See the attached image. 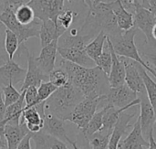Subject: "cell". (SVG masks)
Returning a JSON list of instances; mask_svg holds the SVG:
<instances>
[{
  "label": "cell",
  "instance_id": "3",
  "mask_svg": "<svg viewBox=\"0 0 156 149\" xmlns=\"http://www.w3.org/2000/svg\"><path fill=\"white\" fill-rule=\"evenodd\" d=\"M137 28L133 27L129 30L123 31L121 30L116 35L109 37L111 39L115 53L120 57H125L128 59H131L136 62H138L140 65H142L148 72H150L154 78H156V71L152 67H150L146 61L143 59V57L140 55L138 49L134 42V38L136 34Z\"/></svg>",
  "mask_w": 156,
  "mask_h": 149
},
{
  "label": "cell",
  "instance_id": "53",
  "mask_svg": "<svg viewBox=\"0 0 156 149\" xmlns=\"http://www.w3.org/2000/svg\"><path fill=\"white\" fill-rule=\"evenodd\" d=\"M2 149H6V147H5V148H2Z\"/></svg>",
  "mask_w": 156,
  "mask_h": 149
},
{
  "label": "cell",
  "instance_id": "9",
  "mask_svg": "<svg viewBox=\"0 0 156 149\" xmlns=\"http://www.w3.org/2000/svg\"><path fill=\"white\" fill-rule=\"evenodd\" d=\"M22 50L26 53L27 59V70L25 80L23 82V85L20 89V92H23L29 86L38 87L41 82H48V75L43 72V71L37 65L35 57L30 53L28 49L25 46L24 43L19 45Z\"/></svg>",
  "mask_w": 156,
  "mask_h": 149
},
{
  "label": "cell",
  "instance_id": "48",
  "mask_svg": "<svg viewBox=\"0 0 156 149\" xmlns=\"http://www.w3.org/2000/svg\"><path fill=\"white\" fill-rule=\"evenodd\" d=\"M152 36H153V38L156 40V24L154 25V27H153V30H152Z\"/></svg>",
  "mask_w": 156,
  "mask_h": 149
},
{
  "label": "cell",
  "instance_id": "20",
  "mask_svg": "<svg viewBox=\"0 0 156 149\" xmlns=\"http://www.w3.org/2000/svg\"><path fill=\"white\" fill-rule=\"evenodd\" d=\"M66 31L65 28L58 26L50 19L42 21L38 37L40 38L41 47L43 48L48 45L53 40H58Z\"/></svg>",
  "mask_w": 156,
  "mask_h": 149
},
{
  "label": "cell",
  "instance_id": "38",
  "mask_svg": "<svg viewBox=\"0 0 156 149\" xmlns=\"http://www.w3.org/2000/svg\"><path fill=\"white\" fill-rule=\"evenodd\" d=\"M30 0H0V12L5 9L16 10L19 5L27 4Z\"/></svg>",
  "mask_w": 156,
  "mask_h": 149
},
{
  "label": "cell",
  "instance_id": "27",
  "mask_svg": "<svg viewBox=\"0 0 156 149\" xmlns=\"http://www.w3.org/2000/svg\"><path fill=\"white\" fill-rule=\"evenodd\" d=\"M139 71H140V73L144 80L146 94H147L148 100L154 109L156 120V82L150 77V75L148 74V71L140 64H139Z\"/></svg>",
  "mask_w": 156,
  "mask_h": 149
},
{
  "label": "cell",
  "instance_id": "46",
  "mask_svg": "<svg viewBox=\"0 0 156 149\" xmlns=\"http://www.w3.org/2000/svg\"><path fill=\"white\" fill-rule=\"evenodd\" d=\"M68 143L69 144H70L71 146H72V147H73V149H81L80 147H79L78 146H77V144H76V142L75 141H72L70 138L69 139V141H68Z\"/></svg>",
  "mask_w": 156,
  "mask_h": 149
},
{
  "label": "cell",
  "instance_id": "40",
  "mask_svg": "<svg viewBox=\"0 0 156 149\" xmlns=\"http://www.w3.org/2000/svg\"><path fill=\"white\" fill-rule=\"evenodd\" d=\"M5 110H6V106H5V102H4L3 93H2V88L0 87V124L2 123V121L5 118Z\"/></svg>",
  "mask_w": 156,
  "mask_h": 149
},
{
  "label": "cell",
  "instance_id": "32",
  "mask_svg": "<svg viewBox=\"0 0 156 149\" xmlns=\"http://www.w3.org/2000/svg\"><path fill=\"white\" fill-rule=\"evenodd\" d=\"M95 63H96V66H98L107 76H109L111 72L112 65V57L111 49L107 41H106V44L104 46L101 55L99 57V59L96 60Z\"/></svg>",
  "mask_w": 156,
  "mask_h": 149
},
{
  "label": "cell",
  "instance_id": "7",
  "mask_svg": "<svg viewBox=\"0 0 156 149\" xmlns=\"http://www.w3.org/2000/svg\"><path fill=\"white\" fill-rule=\"evenodd\" d=\"M64 3L65 0H30L27 5L33 9L36 18L57 23L58 16L64 10Z\"/></svg>",
  "mask_w": 156,
  "mask_h": 149
},
{
  "label": "cell",
  "instance_id": "23",
  "mask_svg": "<svg viewBox=\"0 0 156 149\" xmlns=\"http://www.w3.org/2000/svg\"><path fill=\"white\" fill-rule=\"evenodd\" d=\"M91 38H92V36L90 35H82L80 33L77 35H71L67 30L58 39V47L85 49L86 45L91 40Z\"/></svg>",
  "mask_w": 156,
  "mask_h": 149
},
{
  "label": "cell",
  "instance_id": "33",
  "mask_svg": "<svg viewBox=\"0 0 156 149\" xmlns=\"http://www.w3.org/2000/svg\"><path fill=\"white\" fill-rule=\"evenodd\" d=\"M48 82L53 83L58 88L65 86L69 83V76L66 72V71L59 67L57 69H54L48 75Z\"/></svg>",
  "mask_w": 156,
  "mask_h": 149
},
{
  "label": "cell",
  "instance_id": "2",
  "mask_svg": "<svg viewBox=\"0 0 156 149\" xmlns=\"http://www.w3.org/2000/svg\"><path fill=\"white\" fill-rule=\"evenodd\" d=\"M85 97L71 83L58 88L45 102V110L63 120L68 121L76 105Z\"/></svg>",
  "mask_w": 156,
  "mask_h": 149
},
{
  "label": "cell",
  "instance_id": "26",
  "mask_svg": "<svg viewBox=\"0 0 156 149\" xmlns=\"http://www.w3.org/2000/svg\"><path fill=\"white\" fill-rule=\"evenodd\" d=\"M107 38H108V35L104 31L101 30L96 35V37L92 40H90L86 45L85 51L88 54V56L94 62H96V60L101 55V53L103 51V49H104V46L106 44Z\"/></svg>",
  "mask_w": 156,
  "mask_h": 149
},
{
  "label": "cell",
  "instance_id": "28",
  "mask_svg": "<svg viewBox=\"0 0 156 149\" xmlns=\"http://www.w3.org/2000/svg\"><path fill=\"white\" fill-rule=\"evenodd\" d=\"M104 111H105V108L102 107L100 111L96 112L94 114V115L92 116V118L90 119V121L89 122V124L87 125L86 128L82 131V134L84 135L86 139H88L93 134L97 133L98 131H100L101 129L102 125H103Z\"/></svg>",
  "mask_w": 156,
  "mask_h": 149
},
{
  "label": "cell",
  "instance_id": "4",
  "mask_svg": "<svg viewBox=\"0 0 156 149\" xmlns=\"http://www.w3.org/2000/svg\"><path fill=\"white\" fill-rule=\"evenodd\" d=\"M0 23L4 25L6 29L15 33L18 38L19 44H22L31 38L39 37L42 21L36 18L29 25L24 26L16 20L14 10L5 9L0 12Z\"/></svg>",
  "mask_w": 156,
  "mask_h": 149
},
{
  "label": "cell",
  "instance_id": "16",
  "mask_svg": "<svg viewBox=\"0 0 156 149\" xmlns=\"http://www.w3.org/2000/svg\"><path fill=\"white\" fill-rule=\"evenodd\" d=\"M58 54V40H53L48 45L41 49L40 54L36 59V61L44 73H49L55 69L56 59Z\"/></svg>",
  "mask_w": 156,
  "mask_h": 149
},
{
  "label": "cell",
  "instance_id": "43",
  "mask_svg": "<svg viewBox=\"0 0 156 149\" xmlns=\"http://www.w3.org/2000/svg\"><path fill=\"white\" fill-rule=\"evenodd\" d=\"M149 9L152 11H156V0H148Z\"/></svg>",
  "mask_w": 156,
  "mask_h": 149
},
{
  "label": "cell",
  "instance_id": "44",
  "mask_svg": "<svg viewBox=\"0 0 156 149\" xmlns=\"http://www.w3.org/2000/svg\"><path fill=\"white\" fill-rule=\"evenodd\" d=\"M6 147V143L3 136H0V149L5 148Z\"/></svg>",
  "mask_w": 156,
  "mask_h": 149
},
{
  "label": "cell",
  "instance_id": "17",
  "mask_svg": "<svg viewBox=\"0 0 156 149\" xmlns=\"http://www.w3.org/2000/svg\"><path fill=\"white\" fill-rule=\"evenodd\" d=\"M149 147V141H147L142 133L141 123L138 117L137 121L132 127V131L127 135L126 138L120 141L118 149H145Z\"/></svg>",
  "mask_w": 156,
  "mask_h": 149
},
{
  "label": "cell",
  "instance_id": "25",
  "mask_svg": "<svg viewBox=\"0 0 156 149\" xmlns=\"http://www.w3.org/2000/svg\"><path fill=\"white\" fill-rule=\"evenodd\" d=\"M32 140L36 143V149H69L65 142L51 136L43 131L32 134Z\"/></svg>",
  "mask_w": 156,
  "mask_h": 149
},
{
  "label": "cell",
  "instance_id": "8",
  "mask_svg": "<svg viewBox=\"0 0 156 149\" xmlns=\"http://www.w3.org/2000/svg\"><path fill=\"white\" fill-rule=\"evenodd\" d=\"M133 8L134 27L143 31V33L145 35L147 42L152 41V39H154L152 36V30L156 24L155 14L151 9L140 5L137 0L134 1Z\"/></svg>",
  "mask_w": 156,
  "mask_h": 149
},
{
  "label": "cell",
  "instance_id": "41",
  "mask_svg": "<svg viewBox=\"0 0 156 149\" xmlns=\"http://www.w3.org/2000/svg\"><path fill=\"white\" fill-rule=\"evenodd\" d=\"M144 57L147 59V64L152 67L154 66V68H156V53L154 54H144Z\"/></svg>",
  "mask_w": 156,
  "mask_h": 149
},
{
  "label": "cell",
  "instance_id": "19",
  "mask_svg": "<svg viewBox=\"0 0 156 149\" xmlns=\"http://www.w3.org/2000/svg\"><path fill=\"white\" fill-rule=\"evenodd\" d=\"M58 53L63 60L70 61L81 67L92 68L96 66L95 62L88 56L85 49L58 47Z\"/></svg>",
  "mask_w": 156,
  "mask_h": 149
},
{
  "label": "cell",
  "instance_id": "30",
  "mask_svg": "<svg viewBox=\"0 0 156 149\" xmlns=\"http://www.w3.org/2000/svg\"><path fill=\"white\" fill-rule=\"evenodd\" d=\"M19 41L15 33L10 31L9 29L5 30V40H4V47L8 57V60H13L14 56L16 55V51L19 48Z\"/></svg>",
  "mask_w": 156,
  "mask_h": 149
},
{
  "label": "cell",
  "instance_id": "45",
  "mask_svg": "<svg viewBox=\"0 0 156 149\" xmlns=\"http://www.w3.org/2000/svg\"><path fill=\"white\" fill-rule=\"evenodd\" d=\"M7 59H8L7 55H0V66L3 65L7 60Z\"/></svg>",
  "mask_w": 156,
  "mask_h": 149
},
{
  "label": "cell",
  "instance_id": "18",
  "mask_svg": "<svg viewBox=\"0 0 156 149\" xmlns=\"http://www.w3.org/2000/svg\"><path fill=\"white\" fill-rule=\"evenodd\" d=\"M41 131L65 143H68L69 139L66 131L64 121L48 113H46L45 114L44 124H43V127Z\"/></svg>",
  "mask_w": 156,
  "mask_h": 149
},
{
  "label": "cell",
  "instance_id": "37",
  "mask_svg": "<svg viewBox=\"0 0 156 149\" xmlns=\"http://www.w3.org/2000/svg\"><path fill=\"white\" fill-rule=\"evenodd\" d=\"M58 89L57 86H55L50 82H43L41 84L37 87V95L40 102L46 101L56 90Z\"/></svg>",
  "mask_w": 156,
  "mask_h": 149
},
{
  "label": "cell",
  "instance_id": "34",
  "mask_svg": "<svg viewBox=\"0 0 156 149\" xmlns=\"http://www.w3.org/2000/svg\"><path fill=\"white\" fill-rule=\"evenodd\" d=\"M78 16V13L71 10V9H67V10H63L57 17V25L65 28L66 30H68L70 26L73 24L75 18Z\"/></svg>",
  "mask_w": 156,
  "mask_h": 149
},
{
  "label": "cell",
  "instance_id": "42",
  "mask_svg": "<svg viewBox=\"0 0 156 149\" xmlns=\"http://www.w3.org/2000/svg\"><path fill=\"white\" fill-rule=\"evenodd\" d=\"M154 130L150 133L149 139H148V141H149V147H147V149H156V141L155 138H154Z\"/></svg>",
  "mask_w": 156,
  "mask_h": 149
},
{
  "label": "cell",
  "instance_id": "39",
  "mask_svg": "<svg viewBox=\"0 0 156 149\" xmlns=\"http://www.w3.org/2000/svg\"><path fill=\"white\" fill-rule=\"evenodd\" d=\"M31 140H32V133H28L20 142L16 149H31V144H30Z\"/></svg>",
  "mask_w": 156,
  "mask_h": 149
},
{
  "label": "cell",
  "instance_id": "13",
  "mask_svg": "<svg viewBox=\"0 0 156 149\" xmlns=\"http://www.w3.org/2000/svg\"><path fill=\"white\" fill-rule=\"evenodd\" d=\"M28 133L30 132L25 123H20L18 125H5L0 129V136H3L5 140L6 149H16Z\"/></svg>",
  "mask_w": 156,
  "mask_h": 149
},
{
  "label": "cell",
  "instance_id": "6",
  "mask_svg": "<svg viewBox=\"0 0 156 149\" xmlns=\"http://www.w3.org/2000/svg\"><path fill=\"white\" fill-rule=\"evenodd\" d=\"M105 104L121 109L140 105V99L138 98V94L124 83L119 87L110 88L106 94Z\"/></svg>",
  "mask_w": 156,
  "mask_h": 149
},
{
  "label": "cell",
  "instance_id": "47",
  "mask_svg": "<svg viewBox=\"0 0 156 149\" xmlns=\"http://www.w3.org/2000/svg\"><path fill=\"white\" fill-rule=\"evenodd\" d=\"M85 4L89 6V8H91L93 6V3H94V0H84Z\"/></svg>",
  "mask_w": 156,
  "mask_h": 149
},
{
  "label": "cell",
  "instance_id": "12",
  "mask_svg": "<svg viewBox=\"0 0 156 149\" xmlns=\"http://www.w3.org/2000/svg\"><path fill=\"white\" fill-rule=\"evenodd\" d=\"M141 96L138 97L140 99V107H141V114L139 116L141 128L144 137L148 141L150 133L154 130L155 127V114L154 109L148 100L146 92L140 94Z\"/></svg>",
  "mask_w": 156,
  "mask_h": 149
},
{
  "label": "cell",
  "instance_id": "24",
  "mask_svg": "<svg viewBox=\"0 0 156 149\" xmlns=\"http://www.w3.org/2000/svg\"><path fill=\"white\" fill-rule=\"evenodd\" d=\"M20 123H25L28 131L32 134L41 131L44 124V117L38 113L36 107L24 109Z\"/></svg>",
  "mask_w": 156,
  "mask_h": 149
},
{
  "label": "cell",
  "instance_id": "49",
  "mask_svg": "<svg viewBox=\"0 0 156 149\" xmlns=\"http://www.w3.org/2000/svg\"><path fill=\"white\" fill-rule=\"evenodd\" d=\"M2 46H4V38H3V36L0 34V49L2 48Z\"/></svg>",
  "mask_w": 156,
  "mask_h": 149
},
{
  "label": "cell",
  "instance_id": "11",
  "mask_svg": "<svg viewBox=\"0 0 156 149\" xmlns=\"http://www.w3.org/2000/svg\"><path fill=\"white\" fill-rule=\"evenodd\" d=\"M27 70L21 68L15 60H8L0 66V87L6 86L9 83L17 84L24 82Z\"/></svg>",
  "mask_w": 156,
  "mask_h": 149
},
{
  "label": "cell",
  "instance_id": "1",
  "mask_svg": "<svg viewBox=\"0 0 156 149\" xmlns=\"http://www.w3.org/2000/svg\"><path fill=\"white\" fill-rule=\"evenodd\" d=\"M68 76L69 82L86 97H99L108 93L110 84L108 76L98 67L85 68L62 59L60 66Z\"/></svg>",
  "mask_w": 156,
  "mask_h": 149
},
{
  "label": "cell",
  "instance_id": "10",
  "mask_svg": "<svg viewBox=\"0 0 156 149\" xmlns=\"http://www.w3.org/2000/svg\"><path fill=\"white\" fill-rule=\"evenodd\" d=\"M121 59L125 67V83L127 86L137 94L145 93L144 82L139 71V63L125 57H121Z\"/></svg>",
  "mask_w": 156,
  "mask_h": 149
},
{
  "label": "cell",
  "instance_id": "21",
  "mask_svg": "<svg viewBox=\"0 0 156 149\" xmlns=\"http://www.w3.org/2000/svg\"><path fill=\"white\" fill-rule=\"evenodd\" d=\"M112 8L114 13L117 25L121 30L126 31L134 27L133 15L132 12H129L125 6L122 5L121 0H112L111 1Z\"/></svg>",
  "mask_w": 156,
  "mask_h": 149
},
{
  "label": "cell",
  "instance_id": "52",
  "mask_svg": "<svg viewBox=\"0 0 156 149\" xmlns=\"http://www.w3.org/2000/svg\"><path fill=\"white\" fill-rule=\"evenodd\" d=\"M153 12H154V13L155 14V16H156V11H153Z\"/></svg>",
  "mask_w": 156,
  "mask_h": 149
},
{
  "label": "cell",
  "instance_id": "14",
  "mask_svg": "<svg viewBox=\"0 0 156 149\" xmlns=\"http://www.w3.org/2000/svg\"><path fill=\"white\" fill-rule=\"evenodd\" d=\"M135 115L136 114L127 113L126 111L122 112L120 114L119 119L116 125H114V128L111 135L108 149H118V145L122 140V136L124 135H128V129L133 127L130 125V122Z\"/></svg>",
  "mask_w": 156,
  "mask_h": 149
},
{
  "label": "cell",
  "instance_id": "31",
  "mask_svg": "<svg viewBox=\"0 0 156 149\" xmlns=\"http://www.w3.org/2000/svg\"><path fill=\"white\" fill-rule=\"evenodd\" d=\"M15 16L16 20L24 26L29 25L36 19L33 9L27 4L19 5L15 10Z\"/></svg>",
  "mask_w": 156,
  "mask_h": 149
},
{
  "label": "cell",
  "instance_id": "29",
  "mask_svg": "<svg viewBox=\"0 0 156 149\" xmlns=\"http://www.w3.org/2000/svg\"><path fill=\"white\" fill-rule=\"evenodd\" d=\"M112 133L101 129L87 139L92 149H108Z\"/></svg>",
  "mask_w": 156,
  "mask_h": 149
},
{
  "label": "cell",
  "instance_id": "50",
  "mask_svg": "<svg viewBox=\"0 0 156 149\" xmlns=\"http://www.w3.org/2000/svg\"><path fill=\"white\" fill-rule=\"evenodd\" d=\"M101 2H105V0H94V3H93V5H96V4H99V3H101Z\"/></svg>",
  "mask_w": 156,
  "mask_h": 149
},
{
  "label": "cell",
  "instance_id": "54",
  "mask_svg": "<svg viewBox=\"0 0 156 149\" xmlns=\"http://www.w3.org/2000/svg\"><path fill=\"white\" fill-rule=\"evenodd\" d=\"M0 24H1V23H0Z\"/></svg>",
  "mask_w": 156,
  "mask_h": 149
},
{
  "label": "cell",
  "instance_id": "35",
  "mask_svg": "<svg viewBox=\"0 0 156 149\" xmlns=\"http://www.w3.org/2000/svg\"><path fill=\"white\" fill-rule=\"evenodd\" d=\"M2 93H3V98H4V102L5 106H9L13 104H15L16 102L18 101V99L21 96V93L18 92L13 84L9 83L6 86H3L2 87Z\"/></svg>",
  "mask_w": 156,
  "mask_h": 149
},
{
  "label": "cell",
  "instance_id": "36",
  "mask_svg": "<svg viewBox=\"0 0 156 149\" xmlns=\"http://www.w3.org/2000/svg\"><path fill=\"white\" fill-rule=\"evenodd\" d=\"M24 92H25V104H26L25 109L35 107L39 103H41L37 95V87L29 86L28 88L24 90Z\"/></svg>",
  "mask_w": 156,
  "mask_h": 149
},
{
  "label": "cell",
  "instance_id": "51",
  "mask_svg": "<svg viewBox=\"0 0 156 149\" xmlns=\"http://www.w3.org/2000/svg\"><path fill=\"white\" fill-rule=\"evenodd\" d=\"M65 1H67V2H69V3H73V2H75L76 0H65Z\"/></svg>",
  "mask_w": 156,
  "mask_h": 149
},
{
  "label": "cell",
  "instance_id": "5",
  "mask_svg": "<svg viewBox=\"0 0 156 149\" xmlns=\"http://www.w3.org/2000/svg\"><path fill=\"white\" fill-rule=\"evenodd\" d=\"M105 98L106 94L99 97L84 98L76 105L68 121L76 125L77 127L82 132L86 128L87 125L89 124L94 114L97 112L98 107L101 105V104Z\"/></svg>",
  "mask_w": 156,
  "mask_h": 149
},
{
  "label": "cell",
  "instance_id": "22",
  "mask_svg": "<svg viewBox=\"0 0 156 149\" xmlns=\"http://www.w3.org/2000/svg\"><path fill=\"white\" fill-rule=\"evenodd\" d=\"M26 104H25V92H21V96L17 102L6 107L5 118L0 124V129L3 128L5 125H18L20 124V119L24 112Z\"/></svg>",
  "mask_w": 156,
  "mask_h": 149
},
{
  "label": "cell",
  "instance_id": "15",
  "mask_svg": "<svg viewBox=\"0 0 156 149\" xmlns=\"http://www.w3.org/2000/svg\"><path fill=\"white\" fill-rule=\"evenodd\" d=\"M107 42L111 49L112 57V65L111 72L108 76V81H109L110 87L115 88L125 83V67L121 57H119L115 53L112 43L109 38V37L107 38Z\"/></svg>",
  "mask_w": 156,
  "mask_h": 149
}]
</instances>
